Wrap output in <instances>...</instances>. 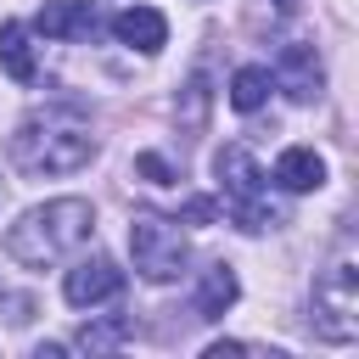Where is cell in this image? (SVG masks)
Instances as JSON below:
<instances>
[{
	"label": "cell",
	"instance_id": "cell-1",
	"mask_svg": "<svg viewBox=\"0 0 359 359\" xmlns=\"http://www.w3.org/2000/svg\"><path fill=\"white\" fill-rule=\"evenodd\" d=\"M6 157L22 174H73V168H84L95 157V135H90L84 112L45 107V112H28L17 123V135L6 140Z\"/></svg>",
	"mask_w": 359,
	"mask_h": 359
},
{
	"label": "cell",
	"instance_id": "cell-2",
	"mask_svg": "<svg viewBox=\"0 0 359 359\" xmlns=\"http://www.w3.org/2000/svg\"><path fill=\"white\" fill-rule=\"evenodd\" d=\"M95 230V208L84 196H56L45 208H28L11 230H6V258L22 269H45L62 264L67 252H79Z\"/></svg>",
	"mask_w": 359,
	"mask_h": 359
},
{
	"label": "cell",
	"instance_id": "cell-3",
	"mask_svg": "<svg viewBox=\"0 0 359 359\" xmlns=\"http://www.w3.org/2000/svg\"><path fill=\"white\" fill-rule=\"evenodd\" d=\"M213 174H219V185H224V196H230V208H236V224H241L247 236L280 224V208H269V202L258 196V191H264V174H258V163H252L247 146H219V151H213Z\"/></svg>",
	"mask_w": 359,
	"mask_h": 359
},
{
	"label": "cell",
	"instance_id": "cell-4",
	"mask_svg": "<svg viewBox=\"0 0 359 359\" xmlns=\"http://www.w3.org/2000/svg\"><path fill=\"white\" fill-rule=\"evenodd\" d=\"M314 331L325 342H353L359 337V269L342 258L314 280Z\"/></svg>",
	"mask_w": 359,
	"mask_h": 359
},
{
	"label": "cell",
	"instance_id": "cell-5",
	"mask_svg": "<svg viewBox=\"0 0 359 359\" xmlns=\"http://www.w3.org/2000/svg\"><path fill=\"white\" fill-rule=\"evenodd\" d=\"M129 252H135V269L146 275V280H174L180 269H185V236L174 230V219H163V213H135L129 219Z\"/></svg>",
	"mask_w": 359,
	"mask_h": 359
},
{
	"label": "cell",
	"instance_id": "cell-6",
	"mask_svg": "<svg viewBox=\"0 0 359 359\" xmlns=\"http://www.w3.org/2000/svg\"><path fill=\"white\" fill-rule=\"evenodd\" d=\"M118 286H123V269L112 264V258H84V264H73L67 269V303L73 309H90V303H107V297H118Z\"/></svg>",
	"mask_w": 359,
	"mask_h": 359
},
{
	"label": "cell",
	"instance_id": "cell-7",
	"mask_svg": "<svg viewBox=\"0 0 359 359\" xmlns=\"http://www.w3.org/2000/svg\"><path fill=\"white\" fill-rule=\"evenodd\" d=\"M269 79H280V90L292 101H320V90H325V67H320L314 45H286L280 50V67Z\"/></svg>",
	"mask_w": 359,
	"mask_h": 359
},
{
	"label": "cell",
	"instance_id": "cell-8",
	"mask_svg": "<svg viewBox=\"0 0 359 359\" xmlns=\"http://www.w3.org/2000/svg\"><path fill=\"white\" fill-rule=\"evenodd\" d=\"M34 28L45 39H84V34H95V6L90 0H45Z\"/></svg>",
	"mask_w": 359,
	"mask_h": 359
},
{
	"label": "cell",
	"instance_id": "cell-9",
	"mask_svg": "<svg viewBox=\"0 0 359 359\" xmlns=\"http://www.w3.org/2000/svg\"><path fill=\"white\" fill-rule=\"evenodd\" d=\"M112 34H118L123 45H135V50H146V56L168 45V22H163V11H151V6L118 11V17H112Z\"/></svg>",
	"mask_w": 359,
	"mask_h": 359
},
{
	"label": "cell",
	"instance_id": "cell-10",
	"mask_svg": "<svg viewBox=\"0 0 359 359\" xmlns=\"http://www.w3.org/2000/svg\"><path fill=\"white\" fill-rule=\"evenodd\" d=\"M275 180H280L286 191H320V185H325V157H320L314 146H286V151L275 157Z\"/></svg>",
	"mask_w": 359,
	"mask_h": 359
},
{
	"label": "cell",
	"instance_id": "cell-11",
	"mask_svg": "<svg viewBox=\"0 0 359 359\" xmlns=\"http://www.w3.org/2000/svg\"><path fill=\"white\" fill-rule=\"evenodd\" d=\"M236 292H241V286H236V269H230V264H213V269L202 275L196 314H202V320H224V309L236 303Z\"/></svg>",
	"mask_w": 359,
	"mask_h": 359
},
{
	"label": "cell",
	"instance_id": "cell-12",
	"mask_svg": "<svg viewBox=\"0 0 359 359\" xmlns=\"http://www.w3.org/2000/svg\"><path fill=\"white\" fill-rule=\"evenodd\" d=\"M0 67H6L17 84H34V79H39L34 45H28V28H22V22H6V28H0Z\"/></svg>",
	"mask_w": 359,
	"mask_h": 359
},
{
	"label": "cell",
	"instance_id": "cell-13",
	"mask_svg": "<svg viewBox=\"0 0 359 359\" xmlns=\"http://www.w3.org/2000/svg\"><path fill=\"white\" fill-rule=\"evenodd\" d=\"M208 107H213L208 73H191V79H185V90H180V101H174V118H180V129H202V123H208Z\"/></svg>",
	"mask_w": 359,
	"mask_h": 359
},
{
	"label": "cell",
	"instance_id": "cell-14",
	"mask_svg": "<svg viewBox=\"0 0 359 359\" xmlns=\"http://www.w3.org/2000/svg\"><path fill=\"white\" fill-rule=\"evenodd\" d=\"M269 84H275L269 67H241V73L230 79V107H236V112H258V107L269 101Z\"/></svg>",
	"mask_w": 359,
	"mask_h": 359
},
{
	"label": "cell",
	"instance_id": "cell-15",
	"mask_svg": "<svg viewBox=\"0 0 359 359\" xmlns=\"http://www.w3.org/2000/svg\"><path fill=\"white\" fill-rule=\"evenodd\" d=\"M129 337H135L129 320H101V325H84V331H79V348L107 353V348H118V342H129Z\"/></svg>",
	"mask_w": 359,
	"mask_h": 359
},
{
	"label": "cell",
	"instance_id": "cell-16",
	"mask_svg": "<svg viewBox=\"0 0 359 359\" xmlns=\"http://www.w3.org/2000/svg\"><path fill=\"white\" fill-rule=\"evenodd\" d=\"M135 174L151 180V185H174V180H180V174L168 168V157H157V151H140V157H135Z\"/></svg>",
	"mask_w": 359,
	"mask_h": 359
},
{
	"label": "cell",
	"instance_id": "cell-17",
	"mask_svg": "<svg viewBox=\"0 0 359 359\" xmlns=\"http://www.w3.org/2000/svg\"><path fill=\"white\" fill-rule=\"evenodd\" d=\"M185 219L191 224H208V219H219V202L213 196H196V202H185Z\"/></svg>",
	"mask_w": 359,
	"mask_h": 359
},
{
	"label": "cell",
	"instance_id": "cell-18",
	"mask_svg": "<svg viewBox=\"0 0 359 359\" xmlns=\"http://www.w3.org/2000/svg\"><path fill=\"white\" fill-rule=\"evenodd\" d=\"M224 353H247V342H213L208 348V359H224Z\"/></svg>",
	"mask_w": 359,
	"mask_h": 359
},
{
	"label": "cell",
	"instance_id": "cell-19",
	"mask_svg": "<svg viewBox=\"0 0 359 359\" xmlns=\"http://www.w3.org/2000/svg\"><path fill=\"white\" fill-rule=\"evenodd\" d=\"M275 6H297V0H275Z\"/></svg>",
	"mask_w": 359,
	"mask_h": 359
},
{
	"label": "cell",
	"instance_id": "cell-20",
	"mask_svg": "<svg viewBox=\"0 0 359 359\" xmlns=\"http://www.w3.org/2000/svg\"><path fill=\"white\" fill-rule=\"evenodd\" d=\"M0 297H6V286H0Z\"/></svg>",
	"mask_w": 359,
	"mask_h": 359
}]
</instances>
